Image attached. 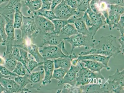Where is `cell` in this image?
Here are the masks:
<instances>
[{"label":"cell","instance_id":"cell-11","mask_svg":"<svg viewBox=\"0 0 124 93\" xmlns=\"http://www.w3.org/2000/svg\"><path fill=\"white\" fill-rule=\"evenodd\" d=\"M33 16L37 27L40 31L44 33H54V27L51 21L41 16Z\"/></svg>","mask_w":124,"mask_h":93},{"label":"cell","instance_id":"cell-2","mask_svg":"<svg viewBox=\"0 0 124 93\" xmlns=\"http://www.w3.org/2000/svg\"><path fill=\"white\" fill-rule=\"evenodd\" d=\"M102 80L106 79L100 73L93 72L87 68L84 67L82 65L77 73L76 86H85L91 84L102 85Z\"/></svg>","mask_w":124,"mask_h":93},{"label":"cell","instance_id":"cell-21","mask_svg":"<svg viewBox=\"0 0 124 93\" xmlns=\"http://www.w3.org/2000/svg\"><path fill=\"white\" fill-rule=\"evenodd\" d=\"M75 19H69L67 20L55 19L52 21L54 27V33L60 34L61 29L68 24H74Z\"/></svg>","mask_w":124,"mask_h":93},{"label":"cell","instance_id":"cell-46","mask_svg":"<svg viewBox=\"0 0 124 93\" xmlns=\"http://www.w3.org/2000/svg\"><path fill=\"white\" fill-rule=\"evenodd\" d=\"M120 45V50L121 53L123 56L124 54V36H120V38L118 39Z\"/></svg>","mask_w":124,"mask_h":93},{"label":"cell","instance_id":"cell-38","mask_svg":"<svg viewBox=\"0 0 124 93\" xmlns=\"http://www.w3.org/2000/svg\"><path fill=\"white\" fill-rule=\"evenodd\" d=\"M100 0H91L89 4L91 10L93 12L97 14L101 13L100 8Z\"/></svg>","mask_w":124,"mask_h":93},{"label":"cell","instance_id":"cell-12","mask_svg":"<svg viewBox=\"0 0 124 93\" xmlns=\"http://www.w3.org/2000/svg\"><path fill=\"white\" fill-rule=\"evenodd\" d=\"M29 76L31 86L29 89L35 88L38 90H40L42 85H43L42 82L45 77V71L43 65H40L39 71L31 73Z\"/></svg>","mask_w":124,"mask_h":93},{"label":"cell","instance_id":"cell-16","mask_svg":"<svg viewBox=\"0 0 124 93\" xmlns=\"http://www.w3.org/2000/svg\"><path fill=\"white\" fill-rule=\"evenodd\" d=\"M43 65L45 71V77L43 81L42 85H46L51 83V79L54 69V61L49 59L45 60Z\"/></svg>","mask_w":124,"mask_h":93},{"label":"cell","instance_id":"cell-40","mask_svg":"<svg viewBox=\"0 0 124 93\" xmlns=\"http://www.w3.org/2000/svg\"><path fill=\"white\" fill-rule=\"evenodd\" d=\"M0 72L2 74L5 76H11L14 77L18 76L16 74L11 72L6 67L2 65H0Z\"/></svg>","mask_w":124,"mask_h":93},{"label":"cell","instance_id":"cell-5","mask_svg":"<svg viewBox=\"0 0 124 93\" xmlns=\"http://www.w3.org/2000/svg\"><path fill=\"white\" fill-rule=\"evenodd\" d=\"M62 50L66 51L64 41L58 45H50L45 46L42 49L39 51V52L43 57L44 60L70 57V54L67 55L64 54L62 51Z\"/></svg>","mask_w":124,"mask_h":93},{"label":"cell","instance_id":"cell-37","mask_svg":"<svg viewBox=\"0 0 124 93\" xmlns=\"http://www.w3.org/2000/svg\"><path fill=\"white\" fill-rule=\"evenodd\" d=\"M124 14L121 16L120 20L119 22L114 26L112 28L113 29L116 28L120 33V36H124Z\"/></svg>","mask_w":124,"mask_h":93},{"label":"cell","instance_id":"cell-24","mask_svg":"<svg viewBox=\"0 0 124 93\" xmlns=\"http://www.w3.org/2000/svg\"><path fill=\"white\" fill-rule=\"evenodd\" d=\"M121 15L119 12L108 10V17L107 24L110 30H112L113 27L119 22Z\"/></svg>","mask_w":124,"mask_h":93},{"label":"cell","instance_id":"cell-31","mask_svg":"<svg viewBox=\"0 0 124 93\" xmlns=\"http://www.w3.org/2000/svg\"><path fill=\"white\" fill-rule=\"evenodd\" d=\"M69 70L61 68L55 69L53 73L52 79H54L59 81H61L63 78Z\"/></svg>","mask_w":124,"mask_h":93},{"label":"cell","instance_id":"cell-19","mask_svg":"<svg viewBox=\"0 0 124 93\" xmlns=\"http://www.w3.org/2000/svg\"><path fill=\"white\" fill-rule=\"evenodd\" d=\"M80 62L84 63V66L93 72L100 73L102 69L106 70L105 66L101 62L90 60H82Z\"/></svg>","mask_w":124,"mask_h":93},{"label":"cell","instance_id":"cell-43","mask_svg":"<svg viewBox=\"0 0 124 93\" xmlns=\"http://www.w3.org/2000/svg\"><path fill=\"white\" fill-rule=\"evenodd\" d=\"M107 4H117L124 7V0H101Z\"/></svg>","mask_w":124,"mask_h":93},{"label":"cell","instance_id":"cell-14","mask_svg":"<svg viewBox=\"0 0 124 93\" xmlns=\"http://www.w3.org/2000/svg\"><path fill=\"white\" fill-rule=\"evenodd\" d=\"M0 83L5 88L6 93H23V90L14 80L10 78H0Z\"/></svg>","mask_w":124,"mask_h":93},{"label":"cell","instance_id":"cell-22","mask_svg":"<svg viewBox=\"0 0 124 93\" xmlns=\"http://www.w3.org/2000/svg\"><path fill=\"white\" fill-rule=\"evenodd\" d=\"M71 61L70 55V57L59 58L55 59L54 61V68L56 69L61 68L69 70L71 65Z\"/></svg>","mask_w":124,"mask_h":93},{"label":"cell","instance_id":"cell-9","mask_svg":"<svg viewBox=\"0 0 124 93\" xmlns=\"http://www.w3.org/2000/svg\"><path fill=\"white\" fill-rule=\"evenodd\" d=\"M53 11L57 19L63 20H67L71 17L79 15L80 12L67 5L63 0Z\"/></svg>","mask_w":124,"mask_h":93},{"label":"cell","instance_id":"cell-10","mask_svg":"<svg viewBox=\"0 0 124 93\" xmlns=\"http://www.w3.org/2000/svg\"><path fill=\"white\" fill-rule=\"evenodd\" d=\"M82 65V62H79L77 65H71L62 79L59 81L58 85L60 86L65 84H68L73 86L76 85L77 73L81 68Z\"/></svg>","mask_w":124,"mask_h":93},{"label":"cell","instance_id":"cell-8","mask_svg":"<svg viewBox=\"0 0 124 93\" xmlns=\"http://www.w3.org/2000/svg\"><path fill=\"white\" fill-rule=\"evenodd\" d=\"M20 29L21 32V38L23 39L26 37L30 38L34 33L40 31L37 27L33 16L30 17L23 15L22 25Z\"/></svg>","mask_w":124,"mask_h":93},{"label":"cell","instance_id":"cell-26","mask_svg":"<svg viewBox=\"0 0 124 93\" xmlns=\"http://www.w3.org/2000/svg\"><path fill=\"white\" fill-rule=\"evenodd\" d=\"M33 16H40L48 19L51 21L57 19L53 11L51 10H46L40 9L38 10L33 12Z\"/></svg>","mask_w":124,"mask_h":93},{"label":"cell","instance_id":"cell-17","mask_svg":"<svg viewBox=\"0 0 124 93\" xmlns=\"http://www.w3.org/2000/svg\"><path fill=\"white\" fill-rule=\"evenodd\" d=\"M111 56H105L99 54H90L85 55L79 56L77 59L80 62L82 60H92L101 62L107 68L106 70L109 71L110 68L108 65V63Z\"/></svg>","mask_w":124,"mask_h":93},{"label":"cell","instance_id":"cell-7","mask_svg":"<svg viewBox=\"0 0 124 93\" xmlns=\"http://www.w3.org/2000/svg\"><path fill=\"white\" fill-rule=\"evenodd\" d=\"M93 23L92 27L88 28L90 35L93 38L101 28H105L107 24L105 18L101 13L97 14L93 12L89 6L86 11Z\"/></svg>","mask_w":124,"mask_h":93},{"label":"cell","instance_id":"cell-50","mask_svg":"<svg viewBox=\"0 0 124 93\" xmlns=\"http://www.w3.org/2000/svg\"><path fill=\"white\" fill-rule=\"evenodd\" d=\"M5 61L3 58L0 56V65H4L5 64Z\"/></svg>","mask_w":124,"mask_h":93},{"label":"cell","instance_id":"cell-33","mask_svg":"<svg viewBox=\"0 0 124 93\" xmlns=\"http://www.w3.org/2000/svg\"><path fill=\"white\" fill-rule=\"evenodd\" d=\"M6 24V22L5 18L3 15L0 14V35L3 38V43L5 42L7 38L5 30Z\"/></svg>","mask_w":124,"mask_h":93},{"label":"cell","instance_id":"cell-47","mask_svg":"<svg viewBox=\"0 0 124 93\" xmlns=\"http://www.w3.org/2000/svg\"><path fill=\"white\" fill-rule=\"evenodd\" d=\"M62 1V0H53L51 2L50 10L53 11L55 8L60 4Z\"/></svg>","mask_w":124,"mask_h":93},{"label":"cell","instance_id":"cell-36","mask_svg":"<svg viewBox=\"0 0 124 93\" xmlns=\"http://www.w3.org/2000/svg\"><path fill=\"white\" fill-rule=\"evenodd\" d=\"M43 62L39 63L37 61L34 60L33 59H30L27 65L29 74H30L35 69L40 66L43 65Z\"/></svg>","mask_w":124,"mask_h":93},{"label":"cell","instance_id":"cell-13","mask_svg":"<svg viewBox=\"0 0 124 93\" xmlns=\"http://www.w3.org/2000/svg\"><path fill=\"white\" fill-rule=\"evenodd\" d=\"M22 0H9L8 3L4 7H0V14L9 17L14 14L16 11L21 10L22 7Z\"/></svg>","mask_w":124,"mask_h":93},{"label":"cell","instance_id":"cell-42","mask_svg":"<svg viewBox=\"0 0 124 93\" xmlns=\"http://www.w3.org/2000/svg\"><path fill=\"white\" fill-rule=\"evenodd\" d=\"M11 55L13 58L16 61L20 62V56L19 48L15 45H13V50H12Z\"/></svg>","mask_w":124,"mask_h":93},{"label":"cell","instance_id":"cell-30","mask_svg":"<svg viewBox=\"0 0 124 93\" xmlns=\"http://www.w3.org/2000/svg\"><path fill=\"white\" fill-rule=\"evenodd\" d=\"M19 48L20 56V62L22 63L27 71L29 73L27 68V64L30 59L29 58L28 52L23 49Z\"/></svg>","mask_w":124,"mask_h":93},{"label":"cell","instance_id":"cell-15","mask_svg":"<svg viewBox=\"0 0 124 93\" xmlns=\"http://www.w3.org/2000/svg\"><path fill=\"white\" fill-rule=\"evenodd\" d=\"M19 48H21L25 50L30 55L32 56L35 60L39 63L43 62L44 60L43 57L40 54L38 50L39 46L33 44L26 45L24 43L20 45H15Z\"/></svg>","mask_w":124,"mask_h":93},{"label":"cell","instance_id":"cell-1","mask_svg":"<svg viewBox=\"0 0 124 93\" xmlns=\"http://www.w3.org/2000/svg\"><path fill=\"white\" fill-rule=\"evenodd\" d=\"M120 45L117 42L116 38L112 35L100 37V40L96 46L90 50L81 52L78 56L90 54H99L105 56H110L115 58L121 53Z\"/></svg>","mask_w":124,"mask_h":93},{"label":"cell","instance_id":"cell-3","mask_svg":"<svg viewBox=\"0 0 124 93\" xmlns=\"http://www.w3.org/2000/svg\"><path fill=\"white\" fill-rule=\"evenodd\" d=\"M124 70L117 69L113 75L109 76L101 88L102 93H124Z\"/></svg>","mask_w":124,"mask_h":93},{"label":"cell","instance_id":"cell-4","mask_svg":"<svg viewBox=\"0 0 124 93\" xmlns=\"http://www.w3.org/2000/svg\"><path fill=\"white\" fill-rule=\"evenodd\" d=\"M71 45L72 48L70 54L73 53L76 47L80 48L84 46L85 49L92 48L94 46L96 40L91 36H86L78 33L74 37H67L63 38Z\"/></svg>","mask_w":124,"mask_h":93},{"label":"cell","instance_id":"cell-54","mask_svg":"<svg viewBox=\"0 0 124 93\" xmlns=\"http://www.w3.org/2000/svg\"><path fill=\"white\" fill-rule=\"evenodd\" d=\"M76 0V1H77L78 2L80 0Z\"/></svg>","mask_w":124,"mask_h":93},{"label":"cell","instance_id":"cell-28","mask_svg":"<svg viewBox=\"0 0 124 93\" xmlns=\"http://www.w3.org/2000/svg\"><path fill=\"white\" fill-rule=\"evenodd\" d=\"M85 89V86H80L77 87L76 86H73L68 84H66L64 86L62 93H84V90Z\"/></svg>","mask_w":124,"mask_h":93},{"label":"cell","instance_id":"cell-6","mask_svg":"<svg viewBox=\"0 0 124 93\" xmlns=\"http://www.w3.org/2000/svg\"><path fill=\"white\" fill-rule=\"evenodd\" d=\"M5 18L6 22L5 30L7 36V38L5 42L2 44V45H6L7 50L4 56L9 55L12 54L14 42L15 39V29L14 27V20L11 19L9 17L3 15Z\"/></svg>","mask_w":124,"mask_h":93},{"label":"cell","instance_id":"cell-41","mask_svg":"<svg viewBox=\"0 0 124 93\" xmlns=\"http://www.w3.org/2000/svg\"><path fill=\"white\" fill-rule=\"evenodd\" d=\"M83 19L88 28L92 27L93 25V22L86 11L84 12L83 16Z\"/></svg>","mask_w":124,"mask_h":93},{"label":"cell","instance_id":"cell-20","mask_svg":"<svg viewBox=\"0 0 124 93\" xmlns=\"http://www.w3.org/2000/svg\"><path fill=\"white\" fill-rule=\"evenodd\" d=\"M74 24L78 33L86 36H91L87 27L83 21V16L75 19Z\"/></svg>","mask_w":124,"mask_h":93},{"label":"cell","instance_id":"cell-51","mask_svg":"<svg viewBox=\"0 0 124 93\" xmlns=\"http://www.w3.org/2000/svg\"><path fill=\"white\" fill-rule=\"evenodd\" d=\"M13 77L11 76H5L2 74L0 72V78H10Z\"/></svg>","mask_w":124,"mask_h":93},{"label":"cell","instance_id":"cell-45","mask_svg":"<svg viewBox=\"0 0 124 93\" xmlns=\"http://www.w3.org/2000/svg\"><path fill=\"white\" fill-rule=\"evenodd\" d=\"M42 1V7L41 9L46 10H50L51 2L48 0H41Z\"/></svg>","mask_w":124,"mask_h":93},{"label":"cell","instance_id":"cell-18","mask_svg":"<svg viewBox=\"0 0 124 93\" xmlns=\"http://www.w3.org/2000/svg\"><path fill=\"white\" fill-rule=\"evenodd\" d=\"M44 33L42 46L46 44L57 45L64 41L63 39L61 38L59 34L48 33Z\"/></svg>","mask_w":124,"mask_h":93},{"label":"cell","instance_id":"cell-56","mask_svg":"<svg viewBox=\"0 0 124 93\" xmlns=\"http://www.w3.org/2000/svg\"><path fill=\"white\" fill-rule=\"evenodd\" d=\"M24 0V1H26L27 0Z\"/></svg>","mask_w":124,"mask_h":93},{"label":"cell","instance_id":"cell-25","mask_svg":"<svg viewBox=\"0 0 124 93\" xmlns=\"http://www.w3.org/2000/svg\"><path fill=\"white\" fill-rule=\"evenodd\" d=\"M16 82L20 86L22 89L23 90L24 92H31L29 88H26L25 86L29 84H31L29 79V74H26L23 76H18L15 77L14 79Z\"/></svg>","mask_w":124,"mask_h":93},{"label":"cell","instance_id":"cell-29","mask_svg":"<svg viewBox=\"0 0 124 93\" xmlns=\"http://www.w3.org/2000/svg\"><path fill=\"white\" fill-rule=\"evenodd\" d=\"M23 15L21 10L16 11L14 14V27L15 29H19L22 25Z\"/></svg>","mask_w":124,"mask_h":93},{"label":"cell","instance_id":"cell-34","mask_svg":"<svg viewBox=\"0 0 124 93\" xmlns=\"http://www.w3.org/2000/svg\"><path fill=\"white\" fill-rule=\"evenodd\" d=\"M26 69L21 62L17 61L15 68L12 72L15 73L18 76H23L26 74Z\"/></svg>","mask_w":124,"mask_h":93},{"label":"cell","instance_id":"cell-44","mask_svg":"<svg viewBox=\"0 0 124 93\" xmlns=\"http://www.w3.org/2000/svg\"><path fill=\"white\" fill-rule=\"evenodd\" d=\"M65 3L72 8L77 9L78 6V2L75 0H63Z\"/></svg>","mask_w":124,"mask_h":93},{"label":"cell","instance_id":"cell-48","mask_svg":"<svg viewBox=\"0 0 124 93\" xmlns=\"http://www.w3.org/2000/svg\"><path fill=\"white\" fill-rule=\"evenodd\" d=\"M79 61L77 58L73 59L71 61V65L76 66L78 64Z\"/></svg>","mask_w":124,"mask_h":93},{"label":"cell","instance_id":"cell-53","mask_svg":"<svg viewBox=\"0 0 124 93\" xmlns=\"http://www.w3.org/2000/svg\"><path fill=\"white\" fill-rule=\"evenodd\" d=\"M3 42V38H2V36L0 35V43Z\"/></svg>","mask_w":124,"mask_h":93},{"label":"cell","instance_id":"cell-55","mask_svg":"<svg viewBox=\"0 0 124 93\" xmlns=\"http://www.w3.org/2000/svg\"><path fill=\"white\" fill-rule=\"evenodd\" d=\"M49 1L52 2V1L53 0H48Z\"/></svg>","mask_w":124,"mask_h":93},{"label":"cell","instance_id":"cell-49","mask_svg":"<svg viewBox=\"0 0 124 93\" xmlns=\"http://www.w3.org/2000/svg\"><path fill=\"white\" fill-rule=\"evenodd\" d=\"M6 92V90L5 88L0 83V93H2V92Z\"/></svg>","mask_w":124,"mask_h":93},{"label":"cell","instance_id":"cell-35","mask_svg":"<svg viewBox=\"0 0 124 93\" xmlns=\"http://www.w3.org/2000/svg\"><path fill=\"white\" fill-rule=\"evenodd\" d=\"M91 0H80L78 3L77 10L79 12H85L89 6L90 1Z\"/></svg>","mask_w":124,"mask_h":93},{"label":"cell","instance_id":"cell-27","mask_svg":"<svg viewBox=\"0 0 124 93\" xmlns=\"http://www.w3.org/2000/svg\"><path fill=\"white\" fill-rule=\"evenodd\" d=\"M60 32L62 35L66 36L67 37H70L78 33L75 26L73 24H68L66 25L62 28Z\"/></svg>","mask_w":124,"mask_h":93},{"label":"cell","instance_id":"cell-39","mask_svg":"<svg viewBox=\"0 0 124 93\" xmlns=\"http://www.w3.org/2000/svg\"><path fill=\"white\" fill-rule=\"evenodd\" d=\"M108 10H112L122 15L124 14V7L117 4H108Z\"/></svg>","mask_w":124,"mask_h":93},{"label":"cell","instance_id":"cell-23","mask_svg":"<svg viewBox=\"0 0 124 93\" xmlns=\"http://www.w3.org/2000/svg\"><path fill=\"white\" fill-rule=\"evenodd\" d=\"M42 1L41 0H27L25 1L23 6H26L29 8L27 12L30 14L33 12L38 10L41 8Z\"/></svg>","mask_w":124,"mask_h":93},{"label":"cell","instance_id":"cell-52","mask_svg":"<svg viewBox=\"0 0 124 93\" xmlns=\"http://www.w3.org/2000/svg\"><path fill=\"white\" fill-rule=\"evenodd\" d=\"M9 0H0V5L4 2H8Z\"/></svg>","mask_w":124,"mask_h":93},{"label":"cell","instance_id":"cell-32","mask_svg":"<svg viewBox=\"0 0 124 93\" xmlns=\"http://www.w3.org/2000/svg\"><path fill=\"white\" fill-rule=\"evenodd\" d=\"M7 56L8 57L5 60L4 65L5 67L12 72L15 68L17 61L12 57L11 54Z\"/></svg>","mask_w":124,"mask_h":93}]
</instances>
